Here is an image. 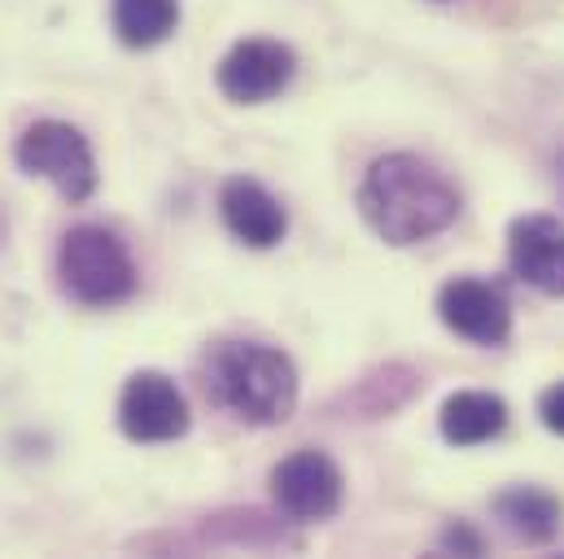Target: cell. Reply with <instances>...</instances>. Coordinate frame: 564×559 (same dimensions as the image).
Masks as SVG:
<instances>
[{
    "label": "cell",
    "mask_w": 564,
    "mask_h": 559,
    "mask_svg": "<svg viewBox=\"0 0 564 559\" xmlns=\"http://www.w3.org/2000/svg\"><path fill=\"white\" fill-rule=\"evenodd\" d=\"M539 416H543V424H547L552 432L564 437V381H556V385L539 398Z\"/></svg>",
    "instance_id": "cell-14"
},
{
    "label": "cell",
    "mask_w": 564,
    "mask_h": 559,
    "mask_svg": "<svg viewBox=\"0 0 564 559\" xmlns=\"http://www.w3.org/2000/svg\"><path fill=\"white\" fill-rule=\"evenodd\" d=\"M359 215L386 245H421L459 215L455 184L416 153H386L359 184Z\"/></svg>",
    "instance_id": "cell-1"
},
{
    "label": "cell",
    "mask_w": 564,
    "mask_h": 559,
    "mask_svg": "<svg viewBox=\"0 0 564 559\" xmlns=\"http://www.w3.org/2000/svg\"><path fill=\"white\" fill-rule=\"evenodd\" d=\"M297 57L281 40H241L224 62H219V92L237 106H263L272 97H281L293 84Z\"/></svg>",
    "instance_id": "cell-6"
},
{
    "label": "cell",
    "mask_w": 564,
    "mask_h": 559,
    "mask_svg": "<svg viewBox=\"0 0 564 559\" xmlns=\"http://www.w3.org/2000/svg\"><path fill=\"white\" fill-rule=\"evenodd\" d=\"M119 424L132 441L158 446V441H175L188 432V403L180 394V385L162 372H137L123 385L119 398Z\"/></svg>",
    "instance_id": "cell-8"
},
{
    "label": "cell",
    "mask_w": 564,
    "mask_h": 559,
    "mask_svg": "<svg viewBox=\"0 0 564 559\" xmlns=\"http://www.w3.org/2000/svg\"><path fill=\"white\" fill-rule=\"evenodd\" d=\"M442 437L451 446H481L508 428V403L486 390H459L442 403Z\"/></svg>",
    "instance_id": "cell-12"
},
{
    "label": "cell",
    "mask_w": 564,
    "mask_h": 559,
    "mask_svg": "<svg viewBox=\"0 0 564 559\" xmlns=\"http://www.w3.org/2000/svg\"><path fill=\"white\" fill-rule=\"evenodd\" d=\"M13 157H18V166L26 175H44L66 201H88L97 193V157H93V144L84 140L79 128H70V123H57V119L31 123L18 136Z\"/></svg>",
    "instance_id": "cell-4"
},
{
    "label": "cell",
    "mask_w": 564,
    "mask_h": 559,
    "mask_svg": "<svg viewBox=\"0 0 564 559\" xmlns=\"http://www.w3.org/2000/svg\"><path fill=\"white\" fill-rule=\"evenodd\" d=\"M219 215H224L228 232H232L241 245H250V250H272V245H281L284 232H289L284 206L259 184V179H246V175H237V179L224 184V193H219Z\"/></svg>",
    "instance_id": "cell-10"
},
{
    "label": "cell",
    "mask_w": 564,
    "mask_h": 559,
    "mask_svg": "<svg viewBox=\"0 0 564 559\" xmlns=\"http://www.w3.org/2000/svg\"><path fill=\"white\" fill-rule=\"evenodd\" d=\"M206 394L246 424H281L297 407V372L276 346L224 341L210 354Z\"/></svg>",
    "instance_id": "cell-2"
},
{
    "label": "cell",
    "mask_w": 564,
    "mask_h": 559,
    "mask_svg": "<svg viewBox=\"0 0 564 559\" xmlns=\"http://www.w3.org/2000/svg\"><path fill=\"white\" fill-rule=\"evenodd\" d=\"M437 319L473 341V346H503L512 337V306L503 297L499 284H486V280L459 276L451 284H442L437 293Z\"/></svg>",
    "instance_id": "cell-7"
},
{
    "label": "cell",
    "mask_w": 564,
    "mask_h": 559,
    "mask_svg": "<svg viewBox=\"0 0 564 559\" xmlns=\"http://www.w3.org/2000/svg\"><path fill=\"white\" fill-rule=\"evenodd\" d=\"M495 516L503 520V529L530 547H543L561 534L564 507L556 494L534 490V485H512L503 494H495Z\"/></svg>",
    "instance_id": "cell-11"
},
{
    "label": "cell",
    "mask_w": 564,
    "mask_h": 559,
    "mask_svg": "<svg viewBox=\"0 0 564 559\" xmlns=\"http://www.w3.org/2000/svg\"><path fill=\"white\" fill-rule=\"evenodd\" d=\"M57 276L79 306H119L141 284L128 245L110 228H97V223H79L62 237Z\"/></svg>",
    "instance_id": "cell-3"
},
{
    "label": "cell",
    "mask_w": 564,
    "mask_h": 559,
    "mask_svg": "<svg viewBox=\"0 0 564 559\" xmlns=\"http://www.w3.org/2000/svg\"><path fill=\"white\" fill-rule=\"evenodd\" d=\"M508 263H512V276H521L530 288L564 297V219L521 215L508 228Z\"/></svg>",
    "instance_id": "cell-9"
},
{
    "label": "cell",
    "mask_w": 564,
    "mask_h": 559,
    "mask_svg": "<svg viewBox=\"0 0 564 559\" xmlns=\"http://www.w3.org/2000/svg\"><path fill=\"white\" fill-rule=\"evenodd\" d=\"M180 26V0H115V31L128 48H153Z\"/></svg>",
    "instance_id": "cell-13"
},
{
    "label": "cell",
    "mask_w": 564,
    "mask_h": 559,
    "mask_svg": "<svg viewBox=\"0 0 564 559\" xmlns=\"http://www.w3.org/2000/svg\"><path fill=\"white\" fill-rule=\"evenodd\" d=\"M341 494H346L341 472L324 450H293L272 468V498L289 520H302V525L333 520L341 507Z\"/></svg>",
    "instance_id": "cell-5"
}]
</instances>
